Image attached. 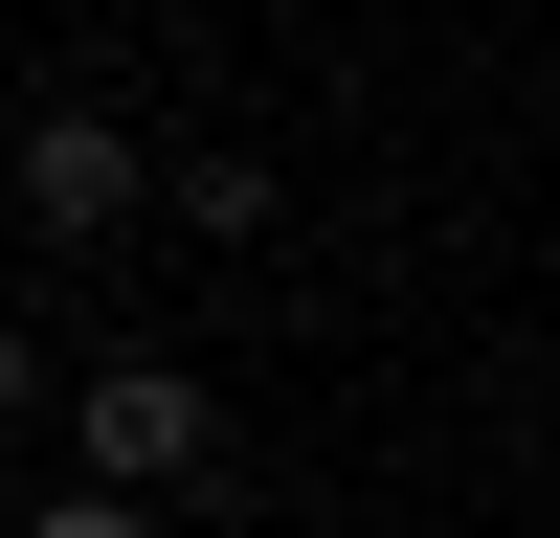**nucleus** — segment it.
<instances>
[{
  "label": "nucleus",
  "instance_id": "nucleus-1",
  "mask_svg": "<svg viewBox=\"0 0 560 538\" xmlns=\"http://www.w3.org/2000/svg\"><path fill=\"white\" fill-rule=\"evenodd\" d=\"M202 448H224V404L179 382V359H90V382H68V471L90 493H179Z\"/></svg>",
  "mask_w": 560,
  "mask_h": 538
},
{
  "label": "nucleus",
  "instance_id": "nucleus-2",
  "mask_svg": "<svg viewBox=\"0 0 560 538\" xmlns=\"http://www.w3.org/2000/svg\"><path fill=\"white\" fill-rule=\"evenodd\" d=\"M135 179H158V157H135L113 113H45V134H23V224H45V247H90V224H135Z\"/></svg>",
  "mask_w": 560,
  "mask_h": 538
},
{
  "label": "nucleus",
  "instance_id": "nucleus-3",
  "mask_svg": "<svg viewBox=\"0 0 560 538\" xmlns=\"http://www.w3.org/2000/svg\"><path fill=\"white\" fill-rule=\"evenodd\" d=\"M135 202H179V224H202V247H247V224H269V157H247V134H202V157H158V179H135Z\"/></svg>",
  "mask_w": 560,
  "mask_h": 538
},
{
  "label": "nucleus",
  "instance_id": "nucleus-4",
  "mask_svg": "<svg viewBox=\"0 0 560 538\" xmlns=\"http://www.w3.org/2000/svg\"><path fill=\"white\" fill-rule=\"evenodd\" d=\"M23 538H158V493H45Z\"/></svg>",
  "mask_w": 560,
  "mask_h": 538
},
{
  "label": "nucleus",
  "instance_id": "nucleus-5",
  "mask_svg": "<svg viewBox=\"0 0 560 538\" xmlns=\"http://www.w3.org/2000/svg\"><path fill=\"white\" fill-rule=\"evenodd\" d=\"M23 404H45V337H23V314H0V426H23Z\"/></svg>",
  "mask_w": 560,
  "mask_h": 538
}]
</instances>
